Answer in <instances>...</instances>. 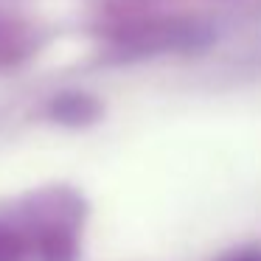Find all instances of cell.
<instances>
[{"mask_svg": "<svg viewBox=\"0 0 261 261\" xmlns=\"http://www.w3.org/2000/svg\"><path fill=\"white\" fill-rule=\"evenodd\" d=\"M29 51V29L17 20L0 17V68L12 65Z\"/></svg>", "mask_w": 261, "mask_h": 261, "instance_id": "1", "label": "cell"}, {"mask_svg": "<svg viewBox=\"0 0 261 261\" xmlns=\"http://www.w3.org/2000/svg\"><path fill=\"white\" fill-rule=\"evenodd\" d=\"M233 261H261V255H239V258H233Z\"/></svg>", "mask_w": 261, "mask_h": 261, "instance_id": "2", "label": "cell"}]
</instances>
